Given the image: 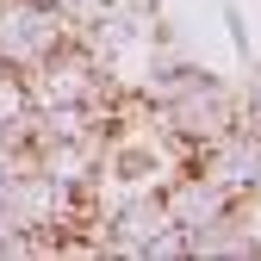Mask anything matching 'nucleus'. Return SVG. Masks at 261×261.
I'll return each instance as SVG.
<instances>
[{"instance_id":"3","label":"nucleus","mask_w":261,"mask_h":261,"mask_svg":"<svg viewBox=\"0 0 261 261\" xmlns=\"http://www.w3.org/2000/svg\"><path fill=\"white\" fill-rule=\"evenodd\" d=\"M162 205H168L174 230H187V237H199V230H212L224 212H237V199H230L212 174H199V168H180L168 187H162Z\"/></svg>"},{"instance_id":"4","label":"nucleus","mask_w":261,"mask_h":261,"mask_svg":"<svg viewBox=\"0 0 261 261\" xmlns=\"http://www.w3.org/2000/svg\"><path fill=\"white\" fill-rule=\"evenodd\" d=\"M31 112V93H25V75L0 62V124H19Z\"/></svg>"},{"instance_id":"2","label":"nucleus","mask_w":261,"mask_h":261,"mask_svg":"<svg viewBox=\"0 0 261 261\" xmlns=\"http://www.w3.org/2000/svg\"><path fill=\"white\" fill-rule=\"evenodd\" d=\"M193 168L212 174L237 205H255L261 199V118L224 130V137H212V143H199L193 149Z\"/></svg>"},{"instance_id":"1","label":"nucleus","mask_w":261,"mask_h":261,"mask_svg":"<svg viewBox=\"0 0 261 261\" xmlns=\"http://www.w3.org/2000/svg\"><path fill=\"white\" fill-rule=\"evenodd\" d=\"M69 38H81V25L56 0H0V62L7 69H31Z\"/></svg>"}]
</instances>
